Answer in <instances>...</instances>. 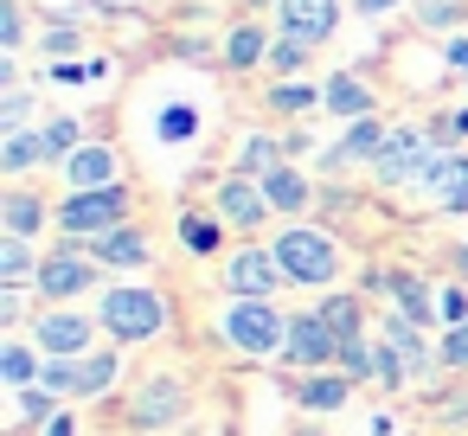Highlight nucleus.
Here are the masks:
<instances>
[{"label":"nucleus","mask_w":468,"mask_h":436,"mask_svg":"<svg viewBox=\"0 0 468 436\" xmlns=\"http://www.w3.org/2000/svg\"><path fill=\"white\" fill-rule=\"evenodd\" d=\"M225 340H231L238 353H250V359L282 353V340H289V314H276V302L238 295V302L225 308Z\"/></svg>","instance_id":"1"},{"label":"nucleus","mask_w":468,"mask_h":436,"mask_svg":"<svg viewBox=\"0 0 468 436\" xmlns=\"http://www.w3.org/2000/svg\"><path fill=\"white\" fill-rule=\"evenodd\" d=\"M276 263L289 270V282H334V270H340V250H334V238L327 231H314V225H295V231H282L276 244Z\"/></svg>","instance_id":"2"},{"label":"nucleus","mask_w":468,"mask_h":436,"mask_svg":"<svg viewBox=\"0 0 468 436\" xmlns=\"http://www.w3.org/2000/svg\"><path fill=\"white\" fill-rule=\"evenodd\" d=\"M97 314H103V327L116 340H154L167 327V302L154 289H103V308Z\"/></svg>","instance_id":"3"},{"label":"nucleus","mask_w":468,"mask_h":436,"mask_svg":"<svg viewBox=\"0 0 468 436\" xmlns=\"http://www.w3.org/2000/svg\"><path fill=\"white\" fill-rule=\"evenodd\" d=\"M430 142H436L430 129H391L385 148H378V161H372L378 186H423V174H430V161H436Z\"/></svg>","instance_id":"4"},{"label":"nucleus","mask_w":468,"mask_h":436,"mask_svg":"<svg viewBox=\"0 0 468 436\" xmlns=\"http://www.w3.org/2000/svg\"><path fill=\"white\" fill-rule=\"evenodd\" d=\"M52 218H58V231H65V238H103V231H116V225L129 218V193H122V186L71 193Z\"/></svg>","instance_id":"5"},{"label":"nucleus","mask_w":468,"mask_h":436,"mask_svg":"<svg viewBox=\"0 0 468 436\" xmlns=\"http://www.w3.org/2000/svg\"><path fill=\"white\" fill-rule=\"evenodd\" d=\"M327 359H340V334H334L321 314H289L282 366H295V372H321Z\"/></svg>","instance_id":"6"},{"label":"nucleus","mask_w":468,"mask_h":436,"mask_svg":"<svg viewBox=\"0 0 468 436\" xmlns=\"http://www.w3.org/2000/svg\"><path fill=\"white\" fill-rule=\"evenodd\" d=\"M90 282H97V263H90V257L78 250V238H71V244H58V250H52V257L39 263V295H46V302L84 295Z\"/></svg>","instance_id":"7"},{"label":"nucleus","mask_w":468,"mask_h":436,"mask_svg":"<svg viewBox=\"0 0 468 436\" xmlns=\"http://www.w3.org/2000/svg\"><path fill=\"white\" fill-rule=\"evenodd\" d=\"M225 282H231V295H257V302H270L282 282H289V270L276 263V250H238L231 263H225Z\"/></svg>","instance_id":"8"},{"label":"nucleus","mask_w":468,"mask_h":436,"mask_svg":"<svg viewBox=\"0 0 468 436\" xmlns=\"http://www.w3.org/2000/svg\"><path fill=\"white\" fill-rule=\"evenodd\" d=\"M423 193L442 206V212H468V154L462 148H436L430 174H423Z\"/></svg>","instance_id":"9"},{"label":"nucleus","mask_w":468,"mask_h":436,"mask_svg":"<svg viewBox=\"0 0 468 436\" xmlns=\"http://www.w3.org/2000/svg\"><path fill=\"white\" fill-rule=\"evenodd\" d=\"M276 20H282V33H295L308 46H327L340 27V7L334 0H276Z\"/></svg>","instance_id":"10"},{"label":"nucleus","mask_w":468,"mask_h":436,"mask_svg":"<svg viewBox=\"0 0 468 436\" xmlns=\"http://www.w3.org/2000/svg\"><path fill=\"white\" fill-rule=\"evenodd\" d=\"M90 334H97V321L90 314H39V327H33V340L46 346V359H78L84 346H90Z\"/></svg>","instance_id":"11"},{"label":"nucleus","mask_w":468,"mask_h":436,"mask_svg":"<svg viewBox=\"0 0 468 436\" xmlns=\"http://www.w3.org/2000/svg\"><path fill=\"white\" fill-rule=\"evenodd\" d=\"M180 410H186L180 378H148V385L135 391V404H129V423H135V430H161V423H174Z\"/></svg>","instance_id":"12"},{"label":"nucleus","mask_w":468,"mask_h":436,"mask_svg":"<svg viewBox=\"0 0 468 436\" xmlns=\"http://www.w3.org/2000/svg\"><path fill=\"white\" fill-rule=\"evenodd\" d=\"M218 212H225V225H244V231H257V225L270 218L263 180H244V174H231V180L218 186Z\"/></svg>","instance_id":"13"},{"label":"nucleus","mask_w":468,"mask_h":436,"mask_svg":"<svg viewBox=\"0 0 468 436\" xmlns=\"http://www.w3.org/2000/svg\"><path fill=\"white\" fill-rule=\"evenodd\" d=\"M65 180H71V193L116 186V148H110V142H84V148L65 161Z\"/></svg>","instance_id":"14"},{"label":"nucleus","mask_w":468,"mask_h":436,"mask_svg":"<svg viewBox=\"0 0 468 436\" xmlns=\"http://www.w3.org/2000/svg\"><path fill=\"white\" fill-rule=\"evenodd\" d=\"M90 257L110 263V270H142V263H148V238H142L135 225H116V231L90 238Z\"/></svg>","instance_id":"15"},{"label":"nucleus","mask_w":468,"mask_h":436,"mask_svg":"<svg viewBox=\"0 0 468 436\" xmlns=\"http://www.w3.org/2000/svg\"><path fill=\"white\" fill-rule=\"evenodd\" d=\"M378 148H385V122H378V116H366V122H353V129H346V142L327 154V167H359V161L372 167V161H378Z\"/></svg>","instance_id":"16"},{"label":"nucleus","mask_w":468,"mask_h":436,"mask_svg":"<svg viewBox=\"0 0 468 436\" xmlns=\"http://www.w3.org/2000/svg\"><path fill=\"white\" fill-rule=\"evenodd\" d=\"M321 110H334L340 122H366V116H372V90H366L353 71H340V78H327V97H321Z\"/></svg>","instance_id":"17"},{"label":"nucleus","mask_w":468,"mask_h":436,"mask_svg":"<svg viewBox=\"0 0 468 436\" xmlns=\"http://www.w3.org/2000/svg\"><path fill=\"white\" fill-rule=\"evenodd\" d=\"M225 65H231V71H257V65H270V39H263V27H238V33L225 39Z\"/></svg>","instance_id":"18"},{"label":"nucleus","mask_w":468,"mask_h":436,"mask_svg":"<svg viewBox=\"0 0 468 436\" xmlns=\"http://www.w3.org/2000/svg\"><path fill=\"white\" fill-rule=\"evenodd\" d=\"M263 199H270V212H302L308 206V180L295 167H276V174H263Z\"/></svg>","instance_id":"19"},{"label":"nucleus","mask_w":468,"mask_h":436,"mask_svg":"<svg viewBox=\"0 0 468 436\" xmlns=\"http://www.w3.org/2000/svg\"><path fill=\"white\" fill-rule=\"evenodd\" d=\"M385 340L398 346V359H404L410 372H423V366H430V346H423V334H417V321H410V314H391V321H385Z\"/></svg>","instance_id":"20"},{"label":"nucleus","mask_w":468,"mask_h":436,"mask_svg":"<svg viewBox=\"0 0 468 436\" xmlns=\"http://www.w3.org/2000/svg\"><path fill=\"white\" fill-rule=\"evenodd\" d=\"M302 404L308 410H340L346 404V372H302Z\"/></svg>","instance_id":"21"},{"label":"nucleus","mask_w":468,"mask_h":436,"mask_svg":"<svg viewBox=\"0 0 468 436\" xmlns=\"http://www.w3.org/2000/svg\"><path fill=\"white\" fill-rule=\"evenodd\" d=\"M0 218H7V238H33L46 225V206L33 193H7V199H0Z\"/></svg>","instance_id":"22"},{"label":"nucleus","mask_w":468,"mask_h":436,"mask_svg":"<svg viewBox=\"0 0 468 436\" xmlns=\"http://www.w3.org/2000/svg\"><path fill=\"white\" fill-rule=\"evenodd\" d=\"M116 366H122L116 353H84V359H78V398L110 391V385H116Z\"/></svg>","instance_id":"23"},{"label":"nucleus","mask_w":468,"mask_h":436,"mask_svg":"<svg viewBox=\"0 0 468 436\" xmlns=\"http://www.w3.org/2000/svg\"><path fill=\"white\" fill-rule=\"evenodd\" d=\"M46 161V135H7V142H0V167H7V174H27V167H39Z\"/></svg>","instance_id":"24"},{"label":"nucleus","mask_w":468,"mask_h":436,"mask_svg":"<svg viewBox=\"0 0 468 436\" xmlns=\"http://www.w3.org/2000/svg\"><path fill=\"white\" fill-rule=\"evenodd\" d=\"M27 276H39V263H33L27 238H0V282H7V289H20Z\"/></svg>","instance_id":"25"},{"label":"nucleus","mask_w":468,"mask_h":436,"mask_svg":"<svg viewBox=\"0 0 468 436\" xmlns=\"http://www.w3.org/2000/svg\"><path fill=\"white\" fill-rule=\"evenodd\" d=\"M321 97H327V84H276V90H270V110L308 116V110H321Z\"/></svg>","instance_id":"26"},{"label":"nucleus","mask_w":468,"mask_h":436,"mask_svg":"<svg viewBox=\"0 0 468 436\" xmlns=\"http://www.w3.org/2000/svg\"><path fill=\"white\" fill-rule=\"evenodd\" d=\"M385 289H391V295H398V314H410V321H417V327H423V321H436V308H430V289H423V282H417V276H391V282H385Z\"/></svg>","instance_id":"27"},{"label":"nucleus","mask_w":468,"mask_h":436,"mask_svg":"<svg viewBox=\"0 0 468 436\" xmlns=\"http://www.w3.org/2000/svg\"><path fill=\"white\" fill-rule=\"evenodd\" d=\"M314 314H321V321H327L340 340H359V295H327Z\"/></svg>","instance_id":"28"},{"label":"nucleus","mask_w":468,"mask_h":436,"mask_svg":"<svg viewBox=\"0 0 468 436\" xmlns=\"http://www.w3.org/2000/svg\"><path fill=\"white\" fill-rule=\"evenodd\" d=\"M276 167H282V161H276V142H270V135H250L244 154H238V174H244V180H263V174H276Z\"/></svg>","instance_id":"29"},{"label":"nucleus","mask_w":468,"mask_h":436,"mask_svg":"<svg viewBox=\"0 0 468 436\" xmlns=\"http://www.w3.org/2000/svg\"><path fill=\"white\" fill-rule=\"evenodd\" d=\"M180 244L193 257H212L218 250V218H199V212H180Z\"/></svg>","instance_id":"30"},{"label":"nucleus","mask_w":468,"mask_h":436,"mask_svg":"<svg viewBox=\"0 0 468 436\" xmlns=\"http://www.w3.org/2000/svg\"><path fill=\"white\" fill-rule=\"evenodd\" d=\"M270 71H282V78H295V71H308V39H295V33H282V39L270 46Z\"/></svg>","instance_id":"31"},{"label":"nucleus","mask_w":468,"mask_h":436,"mask_svg":"<svg viewBox=\"0 0 468 436\" xmlns=\"http://www.w3.org/2000/svg\"><path fill=\"white\" fill-rule=\"evenodd\" d=\"M39 135H46V161H71V154L84 148V142H78V122H71V116H58V122H46Z\"/></svg>","instance_id":"32"},{"label":"nucleus","mask_w":468,"mask_h":436,"mask_svg":"<svg viewBox=\"0 0 468 436\" xmlns=\"http://www.w3.org/2000/svg\"><path fill=\"white\" fill-rule=\"evenodd\" d=\"M340 372H346V378H372V372H378V353H372L366 340H340Z\"/></svg>","instance_id":"33"},{"label":"nucleus","mask_w":468,"mask_h":436,"mask_svg":"<svg viewBox=\"0 0 468 436\" xmlns=\"http://www.w3.org/2000/svg\"><path fill=\"white\" fill-rule=\"evenodd\" d=\"M39 385L58 391V398H78V359H46L39 366Z\"/></svg>","instance_id":"34"},{"label":"nucleus","mask_w":468,"mask_h":436,"mask_svg":"<svg viewBox=\"0 0 468 436\" xmlns=\"http://www.w3.org/2000/svg\"><path fill=\"white\" fill-rule=\"evenodd\" d=\"M193 129H199V110H186V103H174V110L154 122V135H161V142H186Z\"/></svg>","instance_id":"35"},{"label":"nucleus","mask_w":468,"mask_h":436,"mask_svg":"<svg viewBox=\"0 0 468 436\" xmlns=\"http://www.w3.org/2000/svg\"><path fill=\"white\" fill-rule=\"evenodd\" d=\"M436 359H442L449 372H468V321L442 334V346H436Z\"/></svg>","instance_id":"36"},{"label":"nucleus","mask_w":468,"mask_h":436,"mask_svg":"<svg viewBox=\"0 0 468 436\" xmlns=\"http://www.w3.org/2000/svg\"><path fill=\"white\" fill-rule=\"evenodd\" d=\"M27 116H33V97H27V90H7V97H0V129H7V135H20Z\"/></svg>","instance_id":"37"},{"label":"nucleus","mask_w":468,"mask_h":436,"mask_svg":"<svg viewBox=\"0 0 468 436\" xmlns=\"http://www.w3.org/2000/svg\"><path fill=\"white\" fill-rule=\"evenodd\" d=\"M430 135H436L442 148H455V142H468V110H442V116L430 122Z\"/></svg>","instance_id":"38"},{"label":"nucleus","mask_w":468,"mask_h":436,"mask_svg":"<svg viewBox=\"0 0 468 436\" xmlns=\"http://www.w3.org/2000/svg\"><path fill=\"white\" fill-rule=\"evenodd\" d=\"M0 378H7V385H33V353L7 346V353H0Z\"/></svg>","instance_id":"39"},{"label":"nucleus","mask_w":468,"mask_h":436,"mask_svg":"<svg viewBox=\"0 0 468 436\" xmlns=\"http://www.w3.org/2000/svg\"><path fill=\"white\" fill-rule=\"evenodd\" d=\"M20 33H27V20H20V0H0V46H7V52H20Z\"/></svg>","instance_id":"40"},{"label":"nucleus","mask_w":468,"mask_h":436,"mask_svg":"<svg viewBox=\"0 0 468 436\" xmlns=\"http://www.w3.org/2000/svg\"><path fill=\"white\" fill-rule=\"evenodd\" d=\"M52 398H58V391H46V385H20V417L39 423V417L52 410Z\"/></svg>","instance_id":"41"},{"label":"nucleus","mask_w":468,"mask_h":436,"mask_svg":"<svg viewBox=\"0 0 468 436\" xmlns=\"http://www.w3.org/2000/svg\"><path fill=\"white\" fill-rule=\"evenodd\" d=\"M417 20L423 27H462V7L455 0H430V7H417Z\"/></svg>","instance_id":"42"},{"label":"nucleus","mask_w":468,"mask_h":436,"mask_svg":"<svg viewBox=\"0 0 468 436\" xmlns=\"http://www.w3.org/2000/svg\"><path fill=\"white\" fill-rule=\"evenodd\" d=\"M39 46H46V58H52V52L65 58V52H78V27H46V39H39Z\"/></svg>","instance_id":"43"},{"label":"nucleus","mask_w":468,"mask_h":436,"mask_svg":"<svg viewBox=\"0 0 468 436\" xmlns=\"http://www.w3.org/2000/svg\"><path fill=\"white\" fill-rule=\"evenodd\" d=\"M436 314H442L449 327H462V321H468V295H462V289H442V302H436Z\"/></svg>","instance_id":"44"},{"label":"nucleus","mask_w":468,"mask_h":436,"mask_svg":"<svg viewBox=\"0 0 468 436\" xmlns=\"http://www.w3.org/2000/svg\"><path fill=\"white\" fill-rule=\"evenodd\" d=\"M442 58H449V71H455V78H468V39H449V52H442Z\"/></svg>","instance_id":"45"},{"label":"nucleus","mask_w":468,"mask_h":436,"mask_svg":"<svg viewBox=\"0 0 468 436\" xmlns=\"http://www.w3.org/2000/svg\"><path fill=\"white\" fill-rule=\"evenodd\" d=\"M0 321H20V289H0Z\"/></svg>","instance_id":"46"},{"label":"nucleus","mask_w":468,"mask_h":436,"mask_svg":"<svg viewBox=\"0 0 468 436\" xmlns=\"http://www.w3.org/2000/svg\"><path fill=\"white\" fill-rule=\"evenodd\" d=\"M39 436H71V417H58V410H52V417H46V430H39Z\"/></svg>","instance_id":"47"},{"label":"nucleus","mask_w":468,"mask_h":436,"mask_svg":"<svg viewBox=\"0 0 468 436\" xmlns=\"http://www.w3.org/2000/svg\"><path fill=\"white\" fill-rule=\"evenodd\" d=\"M442 423H468V398L462 404H442Z\"/></svg>","instance_id":"48"},{"label":"nucleus","mask_w":468,"mask_h":436,"mask_svg":"<svg viewBox=\"0 0 468 436\" xmlns=\"http://www.w3.org/2000/svg\"><path fill=\"white\" fill-rule=\"evenodd\" d=\"M353 7H359V14H391L398 0H353Z\"/></svg>","instance_id":"49"},{"label":"nucleus","mask_w":468,"mask_h":436,"mask_svg":"<svg viewBox=\"0 0 468 436\" xmlns=\"http://www.w3.org/2000/svg\"><path fill=\"white\" fill-rule=\"evenodd\" d=\"M455 270H462V276H468V250H455Z\"/></svg>","instance_id":"50"},{"label":"nucleus","mask_w":468,"mask_h":436,"mask_svg":"<svg viewBox=\"0 0 468 436\" xmlns=\"http://www.w3.org/2000/svg\"><path fill=\"white\" fill-rule=\"evenodd\" d=\"M250 7H270V0H250Z\"/></svg>","instance_id":"51"}]
</instances>
